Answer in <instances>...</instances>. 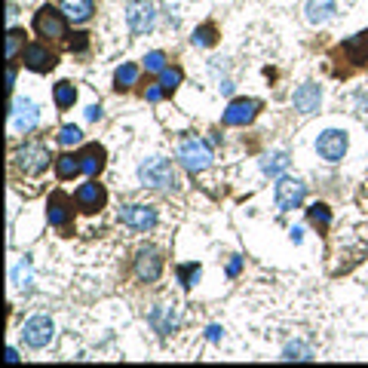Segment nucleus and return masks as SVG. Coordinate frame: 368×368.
I'll use <instances>...</instances> for the list:
<instances>
[{"instance_id": "nucleus-1", "label": "nucleus", "mask_w": 368, "mask_h": 368, "mask_svg": "<svg viewBox=\"0 0 368 368\" xmlns=\"http://www.w3.org/2000/svg\"><path fill=\"white\" fill-rule=\"evenodd\" d=\"M138 181L144 188H156V190H169V188H178V172L169 160L163 156H154V160H144L138 166Z\"/></svg>"}, {"instance_id": "nucleus-2", "label": "nucleus", "mask_w": 368, "mask_h": 368, "mask_svg": "<svg viewBox=\"0 0 368 368\" xmlns=\"http://www.w3.org/2000/svg\"><path fill=\"white\" fill-rule=\"evenodd\" d=\"M178 160L184 163V169L188 172H202V169H209L212 166V147L202 142V138L190 135V138H184V142L178 144Z\"/></svg>"}, {"instance_id": "nucleus-3", "label": "nucleus", "mask_w": 368, "mask_h": 368, "mask_svg": "<svg viewBox=\"0 0 368 368\" xmlns=\"http://www.w3.org/2000/svg\"><path fill=\"white\" fill-rule=\"evenodd\" d=\"M50 147L40 144V142H25L22 147L16 151V166L22 169L25 175H40L46 172V166H50Z\"/></svg>"}, {"instance_id": "nucleus-4", "label": "nucleus", "mask_w": 368, "mask_h": 368, "mask_svg": "<svg viewBox=\"0 0 368 368\" xmlns=\"http://www.w3.org/2000/svg\"><path fill=\"white\" fill-rule=\"evenodd\" d=\"M34 31L40 37H50V40H62L68 34V16L55 6H43L40 13L34 16Z\"/></svg>"}, {"instance_id": "nucleus-5", "label": "nucleus", "mask_w": 368, "mask_h": 368, "mask_svg": "<svg viewBox=\"0 0 368 368\" xmlns=\"http://www.w3.org/2000/svg\"><path fill=\"white\" fill-rule=\"evenodd\" d=\"M22 338H25V344L34 350L50 347V340L55 338V322L50 316H31L22 326Z\"/></svg>"}, {"instance_id": "nucleus-6", "label": "nucleus", "mask_w": 368, "mask_h": 368, "mask_svg": "<svg viewBox=\"0 0 368 368\" xmlns=\"http://www.w3.org/2000/svg\"><path fill=\"white\" fill-rule=\"evenodd\" d=\"M156 22V6L151 0H129L126 6V25L132 28L135 34H147Z\"/></svg>"}, {"instance_id": "nucleus-7", "label": "nucleus", "mask_w": 368, "mask_h": 368, "mask_svg": "<svg viewBox=\"0 0 368 368\" xmlns=\"http://www.w3.org/2000/svg\"><path fill=\"white\" fill-rule=\"evenodd\" d=\"M160 273H163V255L156 252L154 246H147V248H138V255H135V276L142 282H156L160 280Z\"/></svg>"}, {"instance_id": "nucleus-8", "label": "nucleus", "mask_w": 368, "mask_h": 368, "mask_svg": "<svg viewBox=\"0 0 368 368\" xmlns=\"http://www.w3.org/2000/svg\"><path fill=\"white\" fill-rule=\"evenodd\" d=\"M304 193H307V184L298 181V178H280L276 184V206L280 212H292L304 202Z\"/></svg>"}, {"instance_id": "nucleus-9", "label": "nucleus", "mask_w": 368, "mask_h": 368, "mask_svg": "<svg viewBox=\"0 0 368 368\" xmlns=\"http://www.w3.org/2000/svg\"><path fill=\"white\" fill-rule=\"evenodd\" d=\"M261 110V101H255V98H234L227 105L224 110V126H248L255 120V114Z\"/></svg>"}, {"instance_id": "nucleus-10", "label": "nucleus", "mask_w": 368, "mask_h": 368, "mask_svg": "<svg viewBox=\"0 0 368 368\" xmlns=\"http://www.w3.org/2000/svg\"><path fill=\"white\" fill-rule=\"evenodd\" d=\"M316 151H319V156L326 163H340L344 160V154H347V135L340 132V129H328V132L319 135Z\"/></svg>"}, {"instance_id": "nucleus-11", "label": "nucleus", "mask_w": 368, "mask_h": 368, "mask_svg": "<svg viewBox=\"0 0 368 368\" xmlns=\"http://www.w3.org/2000/svg\"><path fill=\"white\" fill-rule=\"evenodd\" d=\"M46 218L55 230H71V221H74V209H71V200L64 193L55 190L50 197V206H46Z\"/></svg>"}, {"instance_id": "nucleus-12", "label": "nucleus", "mask_w": 368, "mask_h": 368, "mask_svg": "<svg viewBox=\"0 0 368 368\" xmlns=\"http://www.w3.org/2000/svg\"><path fill=\"white\" fill-rule=\"evenodd\" d=\"M74 200H77L80 212H89V215H92V212H98L108 202V190L101 188L98 181H86V184H80V188H77Z\"/></svg>"}, {"instance_id": "nucleus-13", "label": "nucleus", "mask_w": 368, "mask_h": 368, "mask_svg": "<svg viewBox=\"0 0 368 368\" xmlns=\"http://www.w3.org/2000/svg\"><path fill=\"white\" fill-rule=\"evenodd\" d=\"M40 120V110L31 98H16L13 101V129L16 132H31Z\"/></svg>"}, {"instance_id": "nucleus-14", "label": "nucleus", "mask_w": 368, "mask_h": 368, "mask_svg": "<svg viewBox=\"0 0 368 368\" xmlns=\"http://www.w3.org/2000/svg\"><path fill=\"white\" fill-rule=\"evenodd\" d=\"M22 62H25V68L34 71V74H46V71L55 68V55L46 50V46H40V43L25 46V50H22Z\"/></svg>"}, {"instance_id": "nucleus-15", "label": "nucleus", "mask_w": 368, "mask_h": 368, "mask_svg": "<svg viewBox=\"0 0 368 368\" xmlns=\"http://www.w3.org/2000/svg\"><path fill=\"white\" fill-rule=\"evenodd\" d=\"M319 101H322V89L316 86V83H304V86L294 89V96H292V105L298 114L304 117H310V114H316L319 110Z\"/></svg>"}, {"instance_id": "nucleus-16", "label": "nucleus", "mask_w": 368, "mask_h": 368, "mask_svg": "<svg viewBox=\"0 0 368 368\" xmlns=\"http://www.w3.org/2000/svg\"><path fill=\"white\" fill-rule=\"evenodd\" d=\"M120 221L132 230H151L156 224V212L151 206H123L120 209Z\"/></svg>"}, {"instance_id": "nucleus-17", "label": "nucleus", "mask_w": 368, "mask_h": 368, "mask_svg": "<svg viewBox=\"0 0 368 368\" xmlns=\"http://www.w3.org/2000/svg\"><path fill=\"white\" fill-rule=\"evenodd\" d=\"M59 9L68 16V22H89L96 13V0H62Z\"/></svg>"}, {"instance_id": "nucleus-18", "label": "nucleus", "mask_w": 368, "mask_h": 368, "mask_svg": "<svg viewBox=\"0 0 368 368\" xmlns=\"http://www.w3.org/2000/svg\"><path fill=\"white\" fill-rule=\"evenodd\" d=\"M151 326L160 331V335H172L175 326H178V313H175V307L156 304V307L151 310Z\"/></svg>"}, {"instance_id": "nucleus-19", "label": "nucleus", "mask_w": 368, "mask_h": 368, "mask_svg": "<svg viewBox=\"0 0 368 368\" xmlns=\"http://www.w3.org/2000/svg\"><path fill=\"white\" fill-rule=\"evenodd\" d=\"M304 13H307L310 25H326L328 18L338 13V4L335 0H307V9H304Z\"/></svg>"}, {"instance_id": "nucleus-20", "label": "nucleus", "mask_w": 368, "mask_h": 368, "mask_svg": "<svg viewBox=\"0 0 368 368\" xmlns=\"http://www.w3.org/2000/svg\"><path fill=\"white\" fill-rule=\"evenodd\" d=\"M80 166H83V172L96 178V175H98L101 169H105V147H98V144H89L86 151L80 154Z\"/></svg>"}, {"instance_id": "nucleus-21", "label": "nucleus", "mask_w": 368, "mask_h": 368, "mask_svg": "<svg viewBox=\"0 0 368 368\" xmlns=\"http://www.w3.org/2000/svg\"><path fill=\"white\" fill-rule=\"evenodd\" d=\"M344 55H347V59L353 62V64H365V62H368V31L350 37V40L344 43Z\"/></svg>"}, {"instance_id": "nucleus-22", "label": "nucleus", "mask_w": 368, "mask_h": 368, "mask_svg": "<svg viewBox=\"0 0 368 368\" xmlns=\"http://www.w3.org/2000/svg\"><path fill=\"white\" fill-rule=\"evenodd\" d=\"M285 169H289V154L285 151H276V154H267L261 160V172L270 175V178H276V175H282Z\"/></svg>"}, {"instance_id": "nucleus-23", "label": "nucleus", "mask_w": 368, "mask_h": 368, "mask_svg": "<svg viewBox=\"0 0 368 368\" xmlns=\"http://www.w3.org/2000/svg\"><path fill=\"white\" fill-rule=\"evenodd\" d=\"M77 172H83L80 156H74V154H62L59 160H55V175H59V178H74Z\"/></svg>"}, {"instance_id": "nucleus-24", "label": "nucleus", "mask_w": 368, "mask_h": 368, "mask_svg": "<svg viewBox=\"0 0 368 368\" xmlns=\"http://www.w3.org/2000/svg\"><path fill=\"white\" fill-rule=\"evenodd\" d=\"M74 101H77V89H74L68 80L55 83V105H59V108L64 110V108H71Z\"/></svg>"}, {"instance_id": "nucleus-25", "label": "nucleus", "mask_w": 368, "mask_h": 368, "mask_svg": "<svg viewBox=\"0 0 368 368\" xmlns=\"http://www.w3.org/2000/svg\"><path fill=\"white\" fill-rule=\"evenodd\" d=\"M307 218H310V224L319 227V230H326L331 224V212H328V206H322V202H313V206L307 209Z\"/></svg>"}, {"instance_id": "nucleus-26", "label": "nucleus", "mask_w": 368, "mask_h": 368, "mask_svg": "<svg viewBox=\"0 0 368 368\" xmlns=\"http://www.w3.org/2000/svg\"><path fill=\"white\" fill-rule=\"evenodd\" d=\"M200 276H202V267L200 264H181L178 267V280L184 289H193V285L200 282Z\"/></svg>"}, {"instance_id": "nucleus-27", "label": "nucleus", "mask_w": 368, "mask_h": 368, "mask_svg": "<svg viewBox=\"0 0 368 368\" xmlns=\"http://www.w3.org/2000/svg\"><path fill=\"white\" fill-rule=\"evenodd\" d=\"M22 43H25V31L9 28V34H6V59L9 62H16V55L22 52Z\"/></svg>"}, {"instance_id": "nucleus-28", "label": "nucleus", "mask_w": 368, "mask_h": 368, "mask_svg": "<svg viewBox=\"0 0 368 368\" xmlns=\"http://www.w3.org/2000/svg\"><path fill=\"white\" fill-rule=\"evenodd\" d=\"M181 80H184L181 68H163V71H160V86H163L166 92H175V89L181 86Z\"/></svg>"}, {"instance_id": "nucleus-29", "label": "nucleus", "mask_w": 368, "mask_h": 368, "mask_svg": "<svg viewBox=\"0 0 368 368\" xmlns=\"http://www.w3.org/2000/svg\"><path fill=\"white\" fill-rule=\"evenodd\" d=\"M135 80H138V68H135V64H123V68H117V74H114L117 89H129Z\"/></svg>"}, {"instance_id": "nucleus-30", "label": "nucleus", "mask_w": 368, "mask_h": 368, "mask_svg": "<svg viewBox=\"0 0 368 368\" xmlns=\"http://www.w3.org/2000/svg\"><path fill=\"white\" fill-rule=\"evenodd\" d=\"M282 359H301V362H307V359H313V350L304 344V340H292V344L285 347Z\"/></svg>"}, {"instance_id": "nucleus-31", "label": "nucleus", "mask_w": 368, "mask_h": 368, "mask_svg": "<svg viewBox=\"0 0 368 368\" xmlns=\"http://www.w3.org/2000/svg\"><path fill=\"white\" fill-rule=\"evenodd\" d=\"M83 142V132L77 126H62L59 129V144L62 147H71V144H80Z\"/></svg>"}, {"instance_id": "nucleus-32", "label": "nucleus", "mask_w": 368, "mask_h": 368, "mask_svg": "<svg viewBox=\"0 0 368 368\" xmlns=\"http://www.w3.org/2000/svg\"><path fill=\"white\" fill-rule=\"evenodd\" d=\"M190 40H193V46H212V43H215V28H212V25L197 28Z\"/></svg>"}, {"instance_id": "nucleus-33", "label": "nucleus", "mask_w": 368, "mask_h": 368, "mask_svg": "<svg viewBox=\"0 0 368 368\" xmlns=\"http://www.w3.org/2000/svg\"><path fill=\"white\" fill-rule=\"evenodd\" d=\"M166 68V55L163 52H147L144 55V71L147 74H160Z\"/></svg>"}, {"instance_id": "nucleus-34", "label": "nucleus", "mask_w": 368, "mask_h": 368, "mask_svg": "<svg viewBox=\"0 0 368 368\" xmlns=\"http://www.w3.org/2000/svg\"><path fill=\"white\" fill-rule=\"evenodd\" d=\"M13 282L18 285V289H28L31 285V267H28V261H22L16 267V273H13Z\"/></svg>"}, {"instance_id": "nucleus-35", "label": "nucleus", "mask_w": 368, "mask_h": 368, "mask_svg": "<svg viewBox=\"0 0 368 368\" xmlns=\"http://www.w3.org/2000/svg\"><path fill=\"white\" fill-rule=\"evenodd\" d=\"M86 46H89V34H83V31H77L68 40V50L71 52H86Z\"/></svg>"}, {"instance_id": "nucleus-36", "label": "nucleus", "mask_w": 368, "mask_h": 368, "mask_svg": "<svg viewBox=\"0 0 368 368\" xmlns=\"http://www.w3.org/2000/svg\"><path fill=\"white\" fill-rule=\"evenodd\" d=\"M239 267H243V258L234 255V261L227 264V276H236V273H239Z\"/></svg>"}, {"instance_id": "nucleus-37", "label": "nucleus", "mask_w": 368, "mask_h": 368, "mask_svg": "<svg viewBox=\"0 0 368 368\" xmlns=\"http://www.w3.org/2000/svg\"><path fill=\"white\" fill-rule=\"evenodd\" d=\"M166 96V89L163 86H154V89H147V101H160Z\"/></svg>"}, {"instance_id": "nucleus-38", "label": "nucleus", "mask_w": 368, "mask_h": 368, "mask_svg": "<svg viewBox=\"0 0 368 368\" xmlns=\"http://www.w3.org/2000/svg\"><path fill=\"white\" fill-rule=\"evenodd\" d=\"M16 86V64L9 62V68H6V89H13Z\"/></svg>"}, {"instance_id": "nucleus-39", "label": "nucleus", "mask_w": 368, "mask_h": 368, "mask_svg": "<svg viewBox=\"0 0 368 368\" xmlns=\"http://www.w3.org/2000/svg\"><path fill=\"white\" fill-rule=\"evenodd\" d=\"M98 117H101V108H98V105H92V108L86 110V120H98Z\"/></svg>"}, {"instance_id": "nucleus-40", "label": "nucleus", "mask_w": 368, "mask_h": 368, "mask_svg": "<svg viewBox=\"0 0 368 368\" xmlns=\"http://www.w3.org/2000/svg\"><path fill=\"white\" fill-rule=\"evenodd\" d=\"M209 340H221V328L218 326H209Z\"/></svg>"}, {"instance_id": "nucleus-41", "label": "nucleus", "mask_w": 368, "mask_h": 368, "mask_svg": "<svg viewBox=\"0 0 368 368\" xmlns=\"http://www.w3.org/2000/svg\"><path fill=\"white\" fill-rule=\"evenodd\" d=\"M289 234H292V243H301V239H304V234H301V227H292Z\"/></svg>"}, {"instance_id": "nucleus-42", "label": "nucleus", "mask_w": 368, "mask_h": 368, "mask_svg": "<svg viewBox=\"0 0 368 368\" xmlns=\"http://www.w3.org/2000/svg\"><path fill=\"white\" fill-rule=\"evenodd\" d=\"M6 362H18V353L13 347H6Z\"/></svg>"}]
</instances>
